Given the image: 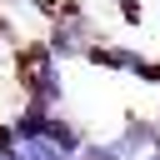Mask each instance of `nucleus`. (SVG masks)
Masks as SVG:
<instances>
[{
	"label": "nucleus",
	"mask_w": 160,
	"mask_h": 160,
	"mask_svg": "<svg viewBox=\"0 0 160 160\" xmlns=\"http://www.w3.org/2000/svg\"><path fill=\"white\" fill-rule=\"evenodd\" d=\"M20 155L25 160H70L60 145H50V140H30V145H20Z\"/></svg>",
	"instance_id": "20e7f679"
},
{
	"label": "nucleus",
	"mask_w": 160,
	"mask_h": 160,
	"mask_svg": "<svg viewBox=\"0 0 160 160\" xmlns=\"http://www.w3.org/2000/svg\"><path fill=\"white\" fill-rule=\"evenodd\" d=\"M125 160H145L150 150H160V130L155 125H145V120H135V125H125L120 130V140H110Z\"/></svg>",
	"instance_id": "f03ea898"
},
{
	"label": "nucleus",
	"mask_w": 160,
	"mask_h": 160,
	"mask_svg": "<svg viewBox=\"0 0 160 160\" xmlns=\"http://www.w3.org/2000/svg\"><path fill=\"white\" fill-rule=\"evenodd\" d=\"M90 60L95 65H110V70H140L145 75V60L135 50H110V45H90Z\"/></svg>",
	"instance_id": "7ed1b4c3"
},
{
	"label": "nucleus",
	"mask_w": 160,
	"mask_h": 160,
	"mask_svg": "<svg viewBox=\"0 0 160 160\" xmlns=\"http://www.w3.org/2000/svg\"><path fill=\"white\" fill-rule=\"evenodd\" d=\"M80 160H125V155H120L115 145H90V140H85V150H80Z\"/></svg>",
	"instance_id": "39448f33"
},
{
	"label": "nucleus",
	"mask_w": 160,
	"mask_h": 160,
	"mask_svg": "<svg viewBox=\"0 0 160 160\" xmlns=\"http://www.w3.org/2000/svg\"><path fill=\"white\" fill-rule=\"evenodd\" d=\"M25 90H30V105H60V95H65V85H60V70H55V60L45 55V50H35L30 60H25Z\"/></svg>",
	"instance_id": "f257e3e1"
}]
</instances>
